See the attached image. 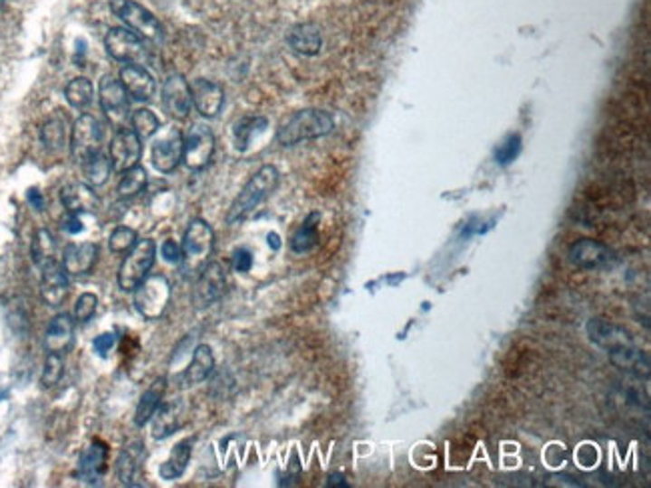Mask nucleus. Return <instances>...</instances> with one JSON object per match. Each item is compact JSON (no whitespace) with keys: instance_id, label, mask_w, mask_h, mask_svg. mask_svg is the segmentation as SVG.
<instances>
[{"instance_id":"f257e3e1","label":"nucleus","mask_w":651,"mask_h":488,"mask_svg":"<svg viewBox=\"0 0 651 488\" xmlns=\"http://www.w3.org/2000/svg\"><path fill=\"white\" fill-rule=\"evenodd\" d=\"M281 181V174L277 171V166L273 164H265L261 166L257 173H254L247 184L243 186L241 192L237 194V199L233 201V204L229 206V212H226V224H237L243 222L244 219H249L251 214L257 211V206L261 202H265L269 196L277 191Z\"/></svg>"},{"instance_id":"f03ea898","label":"nucleus","mask_w":651,"mask_h":488,"mask_svg":"<svg viewBox=\"0 0 651 488\" xmlns=\"http://www.w3.org/2000/svg\"><path fill=\"white\" fill-rule=\"evenodd\" d=\"M335 120L325 110L305 108L289 117L277 130V140L282 146H295L305 140H315L331 135Z\"/></svg>"},{"instance_id":"7ed1b4c3","label":"nucleus","mask_w":651,"mask_h":488,"mask_svg":"<svg viewBox=\"0 0 651 488\" xmlns=\"http://www.w3.org/2000/svg\"><path fill=\"white\" fill-rule=\"evenodd\" d=\"M157 258V244L150 239L137 240L133 249L127 252L119 268V286L127 293H135V288L143 283L150 275V268L155 267Z\"/></svg>"},{"instance_id":"20e7f679","label":"nucleus","mask_w":651,"mask_h":488,"mask_svg":"<svg viewBox=\"0 0 651 488\" xmlns=\"http://www.w3.org/2000/svg\"><path fill=\"white\" fill-rule=\"evenodd\" d=\"M181 249L185 270L199 275L215 250V230L211 229V224L203 219L191 221L185 230Z\"/></svg>"},{"instance_id":"39448f33","label":"nucleus","mask_w":651,"mask_h":488,"mask_svg":"<svg viewBox=\"0 0 651 488\" xmlns=\"http://www.w3.org/2000/svg\"><path fill=\"white\" fill-rule=\"evenodd\" d=\"M173 286L163 275H148L135 288V308L145 321H158L171 303Z\"/></svg>"},{"instance_id":"423d86ee","label":"nucleus","mask_w":651,"mask_h":488,"mask_svg":"<svg viewBox=\"0 0 651 488\" xmlns=\"http://www.w3.org/2000/svg\"><path fill=\"white\" fill-rule=\"evenodd\" d=\"M110 11L129 28H133V33H137L140 39H163V26H160L158 18L135 0H110Z\"/></svg>"},{"instance_id":"0eeeda50","label":"nucleus","mask_w":651,"mask_h":488,"mask_svg":"<svg viewBox=\"0 0 651 488\" xmlns=\"http://www.w3.org/2000/svg\"><path fill=\"white\" fill-rule=\"evenodd\" d=\"M102 143H105V130L97 118L84 112L74 120L71 133V155L74 163L82 164L92 155L101 153Z\"/></svg>"},{"instance_id":"6e6552de","label":"nucleus","mask_w":651,"mask_h":488,"mask_svg":"<svg viewBox=\"0 0 651 488\" xmlns=\"http://www.w3.org/2000/svg\"><path fill=\"white\" fill-rule=\"evenodd\" d=\"M185 138L178 128H167L158 133L153 146H150V163L158 173L168 174L177 171V166L183 163Z\"/></svg>"},{"instance_id":"1a4fd4ad","label":"nucleus","mask_w":651,"mask_h":488,"mask_svg":"<svg viewBox=\"0 0 651 488\" xmlns=\"http://www.w3.org/2000/svg\"><path fill=\"white\" fill-rule=\"evenodd\" d=\"M185 138L183 163L191 171H201L213 161L215 155V135L209 127L193 125Z\"/></svg>"},{"instance_id":"9d476101","label":"nucleus","mask_w":651,"mask_h":488,"mask_svg":"<svg viewBox=\"0 0 651 488\" xmlns=\"http://www.w3.org/2000/svg\"><path fill=\"white\" fill-rule=\"evenodd\" d=\"M226 288V277L221 262H206L201 268L193 288V303L196 308H206L221 300Z\"/></svg>"},{"instance_id":"9b49d317","label":"nucleus","mask_w":651,"mask_h":488,"mask_svg":"<svg viewBox=\"0 0 651 488\" xmlns=\"http://www.w3.org/2000/svg\"><path fill=\"white\" fill-rule=\"evenodd\" d=\"M105 46L107 52L112 56V59L119 62H127V64H143V61L147 59V51L143 46V41L140 36L129 28H110L107 33L105 39Z\"/></svg>"},{"instance_id":"f8f14e48","label":"nucleus","mask_w":651,"mask_h":488,"mask_svg":"<svg viewBox=\"0 0 651 488\" xmlns=\"http://www.w3.org/2000/svg\"><path fill=\"white\" fill-rule=\"evenodd\" d=\"M110 164L112 171L125 173L129 168L139 164L140 155H143V143L133 128H119L117 135L110 140Z\"/></svg>"},{"instance_id":"ddd939ff","label":"nucleus","mask_w":651,"mask_h":488,"mask_svg":"<svg viewBox=\"0 0 651 488\" xmlns=\"http://www.w3.org/2000/svg\"><path fill=\"white\" fill-rule=\"evenodd\" d=\"M160 102L167 110L168 117L177 120H187L193 108V97H191V84H188L181 74H171L163 84L160 90Z\"/></svg>"},{"instance_id":"4468645a","label":"nucleus","mask_w":651,"mask_h":488,"mask_svg":"<svg viewBox=\"0 0 651 488\" xmlns=\"http://www.w3.org/2000/svg\"><path fill=\"white\" fill-rule=\"evenodd\" d=\"M99 97L102 112L107 115L110 125L122 128V125H125L129 118V95L127 90L122 89L120 80L112 77L102 79L99 87Z\"/></svg>"},{"instance_id":"2eb2a0df","label":"nucleus","mask_w":651,"mask_h":488,"mask_svg":"<svg viewBox=\"0 0 651 488\" xmlns=\"http://www.w3.org/2000/svg\"><path fill=\"white\" fill-rule=\"evenodd\" d=\"M568 257L573 267L583 270H599L611 265L613 250L608 247V244H603L599 240L581 239L571 244Z\"/></svg>"},{"instance_id":"dca6fc26","label":"nucleus","mask_w":651,"mask_h":488,"mask_svg":"<svg viewBox=\"0 0 651 488\" xmlns=\"http://www.w3.org/2000/svg\"><path fill=\"white\" fill-rule=\"evenodd\" d=\"M107 458L109 446L102 440H92V443L82 450L77 466V478L84 484H99L107 473Z\"/></svg>"},{"instance_id":"f3484780","label":"nucleus","mask_w":651,"mask_h":488,"mask_svg":"<svg viewBox=\"0 0 651 488\" xmlns=\"http://www.w3.org/2000/svg\"><path fill=\"white\" fill-rule=\"evenodd\" d=\"M71 293V283L67 270L62 268L59 262H51V265L43 267L41 277V296L49 306H61L67 300Z\"/></svg>"},{"instance_id":"a211bd4d","label":"nucleus","mask_w":651,"mask_h":488,"mask_svg":"<svg viewBox=\"0 0 651 488\" xmlns=\"http://www.w3.org/2000/svg\"><path fill=\"white\" fill-rule=\"evenodd\" d=\"M120 84L127 90L129 99H135L139 102H147L155 97L157 82L143 64H127L120 70Z\"/></svg>"},{"instance_id":"6ab92c4d","label":"nucleus","mask_w":651,"mask_h":488,"mask_svg":"<svg viewBox=\"0 0 651 488\" xmlns=\"http://www.w3.org/2000/svg\"><path fill=\"white\" fill-rule=\"evenodd\" d=\"M193 107L205 118H215L225 105V90L219 84L206 79H196L191 82Z\"/></svg>"},{"instance_id":"aec40b11","label":"nucleus","mask_w":651,"mask_h":488,"mask_svg":"<svg viewBox=\"0 0 651 488\" xmlns=\"http://www.w3.org/2000/svg\"><path fill=\"white\" fill-rule=\"evenodd\" d=\"M99 260V247L94 242L69 244L62 252V268L69 277L89 275Z\"/></svg>"},{"instance_id":"412c9836","label":"nucleus","mask_w":651,"mask_h":488,"mask_svg":"<svg viewBox=\"0 0 651 488\" xmlns=\"http://www.w3.org/2000/svg\"><path fill=\"white\" fill-rule=\"evenodd\" d=\"M150 420H153V427H150V436H153L155 440L168 438L183 427V422H185L183 402L173 400V402H165V405L160 402Z\"/></svg>"},{"instance_id":"4be33fe9","label":"nucleus","mask_w":651,"mask_h":488,"mask_svg":"<svg viewBox=\"0 0 651 488\" xmlns=\"http://www.w3.org/2000/svg\"><path fill=\"white\" fill-rule=\"evenodd\" d=\"M588 334L591 343H596L599 349H603L606 352L634 343V339H631V334L626 331V328L603 321V318H589Z\"/></svg>"},{"instance_id":"5701e85b","label":"nucleus","mask_w":651,"mask_h":488,"mask_svg":"<svg viewBox=\"0 0 651 488\" xmlns=\"http://www.w3.org/2000/svg\"><path fill=\"white\" fill-rule=\"evenodd\" d=\"M74 341V321L69 314H56L44 333V351L64 354L71 351Z\"/></svg>"},{"instance_id":"b1692460","label":"nucleus","mask_w":651,"mask_h":488,"mask_svg":"<svg viewBox=\"0 0 651 488\" xmlns=\"http://www.w3.org/2000/svg\"><path fill=\"white\" fill-rule=\"evenodd\" d=\"M61 202L71 214L94 212L99 209V196L92 191L91 184L71 183L61 191Z\"/></svg>"},{"instance_id":"393cba45","label":"nucleus","mask_w":651,"mask_h":488,"mask_svg":"<svg viewBox=\"0 0 651 488\" xmlns=\"http://www.w3.org/2000/svg\"><path fill=\"white\" fill-rule=\"evenodd\" d=\"M287 42L292 51L303 56H315L323 49V34L313 23L295 24L287 34Z\"/></svg>"},{"instance_id":"a878e982","label":"nucleus","mask_w":651,"mask_h":488,"mask_svg":"<svg viewBox=\"0 0 651 488\" xmlns=\"http://www.w3.org/2000/svg\"><path fill=\"white\" fill-rule=\"evenodd\" d=\"M608 354H609V361L621 371L636 374V377H647L649 374L647 354L641 349H637L636 343L619 346V349H613Z\"/></svg>"},{"instance_id":"bb28decb","label":"nucleus","mask_w":651,"mask_h":488,"mask_svg":"<svg viewBox=\"0 0 651 488\" xmlns=\"http://www.w3.org/2000/svg\"><path fill=\"white\" fill-rule=\"evenodd\" d=\"M213 371H215V356L211 346L199 344L193 352L191 364L187 366V371L183 374L185 387H195V384L206 380L213 374Z\"/></svg>"},{"instance_id":"cd10ccee","label":"nucleus","mask_w":651,"mask_h":488,"mask_svg":"<svg viewBox=\"0 0 651 488\" xmlns=\"http://www.w3.org/2000/svg\"><path fill=\"white\" fill-rule=\"evenodd\" d=\"M193 445L195 438H185L178 445H175L167 461L160 465V478H163V481H177V478L185 474L193 455Z\"/></svg>"},{"instance_id":"c85d7f7f","label":"nucleus","mask_w":651,"mask_h":488,"mask_svg":"<svg viewBox=\"0 0 651 488\" xmlns=\"http://www.w3.org/2000/svg\"><path fill=\"white\" fill-rule=\"evenodd\" d=\"M165 390H167V379L160 377L143 392V397H140L137 410H135V425L139 428H143L145 425H148L150 418H153L155 410L158 408L160 402H163Z\"/></svg>"},{"instance_id":"c756f323","label":"nucleus","mask_w":651,"mask_h":488,"mask_svg":"<svg viewBox=\"0 0 651 488\" xmlns=\"http://www.w3.org/2000/svg\"><path fill=\"white\" fill-rule=\"evenodd\" d=\"M41 140L51 153H62L69 143V125L61 112H56L41 128Z\"/></svg>"},{"instance_id":"7c9ffc66","label":"nucleus","mask_w":651,"mask_h":488,"mask_svg":"<svg viewBox=\"0 0 651 488\" xmlns=\"http://www.w3.org/2000/svg\"><path fill=\"white\" fill-rule=\"evenodd\" d=\"M319 212H311L309 217L303 221V224L295 230L291 239V250L295 255H305L311 252L319 242Z\"/></svg>"},{"instance_id":"2f4dec72","label":"nucleus","mask_w":651,"mask_h":488,"mask_svg":"<svg viewBox=\"0 0 651 488\" xmlns=\"http://www.w3.org/2000/svg\"><path fill=\"white\" fill-rule=\"evenodd\" d=\"M269 127V120L265 117H244L241 118L237 125L233 127V143L235 148L244 153L253 143L254 136H259L261 133H265V128Z\"/></svg>"},{"instance_id":"473e14b6","label":"nucleus","mask_w":651,"mask_h":488,"mask_svg":"<svg viewBox=\"0 0 651 488\" xmlns=\"http://www.w3.org/2000/svg\"><path fill=\"white\" fill-rule=\"evenodd\" d=\"M143 453V446H127L125 450H120L119 461H117V476L122 484L133 486L137 484V476L140 471V458L139 455Z\"/></svg>"},{"instance_id":"72a5a7b5","label":"nucleus","mask_w":651,"mask_h":488,"mask_svg":"<svg viewBox=\"0 0 651 488\" xmlns=\"http://www.w3.org/2000/svg\"><path fill=\"white\" fill-rule=\"evenodd\" d=\"M82 174H84V181H87V184L91 186H102L110 176V171H112V164H110V158L102 153H97L92 155L91 158H87L82 164Z\"/></svg>"},{"instance_id":"f704fd0d","label":"nucleus","mask_w":651,"mask_h":488,"mask_svg":"<svg viewBox=\"0 0 651 488\" xmlns=\"http://www.w3.org/2000/svg\"><path fill=\"white\" fill-rule=\"evenodd\" d=\"M31 255H33V260L36 267H46L51 265V262H54L56 258V239L53 237L51 230L46 229H41L34 232V239H33V247H31Z\"/></svg>"},{"instance_id":"c9c22d12","label":"nucleus","mask_w":651,"mask_h":488,"mask_svg":"<svg viewBox=\"0 0 651 488\" xmlns=\"http://www.w3.org/2000/svg\"><path fill=\"white\" fill-rule=\"evenodd\" d=\"M147 184H148L147 171L140 164H135L133 168H129V171L122 173L117 191L122 199H130V196H137L143 192L147 189Z\"/></svg>"},{"instance_id":"e433bc0d","label":"nucleus","mask_w":651,"mask_h":488,"mask_svg":"<svg viewBox=\"0 0 651 488\" xmlns=\"http://www.w3.org/2000/svg\"><path fill=\"white\" fill-rule=\"evenodd\" d=\"M64 97H67L69 105L72 108H79V110L89 108L92 102V82L84 77L72 79L67 84V89H64Z\"/></svg>"},{"instance_id":"4c0bfd02","label":"nucleus","mask_w":651,"mask_h":488,"mask_svg":"<svg viewBox=\"0 0 651 488\" xmlns=\"http://www.w3.org/2000/svg\"><path fill=\"white\" fill-rule=\"evenodd\" d=\"M130 127L140 138H150L160 130V120L153 110L148 108H137L130 115Z\"/></svg>"},{"instance_id":"58836bf2","label":"nucleus","mask_w":651,"mask_h":488,"mask_svg":"<svg viewBox=\"0 0 651 488\" xmlns=\"http://www.w3.org/2000/svg\"><path fill=\"white\" fill-rule=\"evenodd\" d=\"M62 374H64L62 354H54V352L46 354V361H44V366H43V374H41V384H43V387H44V389L56 387V384L61 382Z\"/></svg>"},{"instance_id":"ea45409f","label":"nucleus","mask_w":651,"mask_h":488,"mask_svg":"<svg viewBox=\"0 0 651 488\" xmlns=\"http://www.w3.org/2000/svg\"><path fill=\"white\" fill-rule=\"evenodd\" d=\"M522 146H523L522 136L517 133L507 135L503 143L495 148V163L502 166H509L519 156V153H522Z\"/></svg>"},{"instance_id":"a19ab883","label":"nucleus","mask_w":651,"mask_h":488,"mask_svg":"<svg viewBox=\"0 0 651 488\" xmlns=\"http://www.w3.org/2000/svg\"><path fill=\"white\" fill-rule=\"evenodd\" d=\"M137 242V232L129 227H117L112 230L110 239H109V249L110 252H117V255H122V252H129L133 249V244Z\"/></svg>"},{"instance_id":"79ce46f5","label":"nucleus","mask_w":651,"mask_h":488,"mask_svg":"<svg viewBox=\"0 0 651 488\" xmlns=\"http://www.w3.org/2000/svg\"><path fill=\"white\" fill-rule=\"evenodd\" d=\"M99 298L92 293H84L79 296L77 305H74V321L77 323H89L91 318L97 313Z\"/></svg>"},{"instance_id":"37998d69","label":"nucleus","mask_w":651,"mask_h":488,"mask_svg":"<svg viewBox=\"0 0 651 488\" xmlns=\"http://www.w3.org/2000/svg\"><path fill=\"white\" fill-rule=\"evenodd\" d=\"M160 255H163V258L168 262V265H178V262H183L181 244H177L171 239L163 242V247H160Z\"/></svg>"},{"instance_id":"c03bdc74","label":"nucleus","mask_w":651,"mask_h":488,"mask_svg":"<svg viewBox=\"0 0 651 488\" xmlns=\"http://www.w3.org/2000/svg\"><path fill=\"white\" fill-rule=\"evenodd\" d=\"M115 344H117V336H115V334H112V333H102V334L97 336V339L92 341V349H94V352H97L99 356H102V359H105V356H107L112 349H115Z\"/></svg>"},{"instance_id":"a18cd8bd","label":"nucleus","mask_w":651,"mask_h":488,"mask_svg":"<svg viewBox=\"0 0 651 488\" xmlns=\"http://www.w3.org/2000/svg\"><path fill=\"white\" fill-rule=\"evenodd\" d=\"M233 268L237 272H249L253 268V252L249 249H237L233 252Z\"/></svg>"},{"instance_id":"49530a36","label":"nucleus","mask_w":651,"mask_h":488,"mask_svg":"<svg viewBox=\"0 0 651 488\" xmlns=\"http://www.w3.org/2000/svg\"><path fill=\"white\" fill-rule=\"evenodd\" d=\"M62 229L67 230L69 234H79L82 230V222L79 219V214H71L69 212V217L64 219V222H62Z\"/></svg>"},{"instance_id":"de8ad7c7","label":"nucleus","mask_w":651,"mask_h":488,"mask_svg":"<svg viewBox=\"0 0 651 488\" xmlns=\"http://www.w3.org/2000/svg\"><path fill=\"white\" fill-rule=\"evenodd\" d=\"M28 202L33 204V209L44 211V199H43V194L39 191H34V189L28 191Z\"/></svg>"},{"instance_id":"09e8293b","label":"nucleus","mask_w":651,"mask_h":488,"mask_svg":"<svg viewBox=\"0 0 651 488\" xmlns=\"http://www.w3.org/2000/svg\"><path fill=\"white\" fill-rule=\"evenodd\" d=\"M327 486H343V488H347L349 483L345 481V476L341 473H331L327 476Z\"/></svg>"},{"instance_id":"8fccbe9b","label":"nucleus","mask_w":651,"mask_h":488,"mask_svg":"<svg viewBox=\"0 0 651 488\" xmlns=\"http://www.w3.org/2000/svg\"><path fill=\"white\" fill-rule=\"evenodd\" d=\"M267 240H269V247H271L273 250H279V249H281V239H279L277 232H269V234H267Z\"/></svg>"},{"instance_id":"3c124183","label":"nucleus","mask_w":651,"mask_h":488,"mask_svg":"<svg viewBox=\"0 0 651 488\" xmlns=\"http://www.w3.org/2000/svg\"><path fill=\"white\" fill-rule=\"evenodd\" d=\"M3 6H5V0H0V11H3Z\"/></svg>"}]
</instances>
